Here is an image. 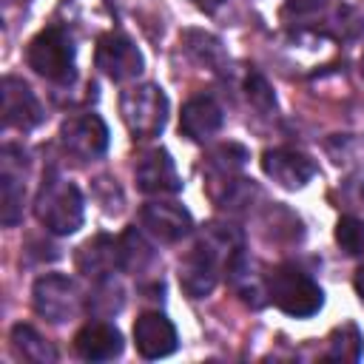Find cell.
I'll return each instance as SVG.
<instances>
[{
  "label": "cell",
  "instance_id": "8992f818",
  "mask_svg": "<svg viewBox=\"0 0 364 364\" xmlns=\"http://www.w3.org/2000/svg\"><path fill=\"white\" fill-rule=\"evenodd\" d=\"M31 301H34V310L54 321V324H63V321H71L80 316L85 299H82V290L77 287L74 279L63 276V273H46L34 282L31 287Z\"/></svg>",
  "mask_w": 364,
  "mask_h": 364
},
{
  "label": "cell",
  "instance_id": "3957f363",
  "mask_svg": "<svg viewBox=\"0 0 364 364\" xmlns=\"http://www.w3.org/2000/svg\"><path fill=\"white\" fill-rule=\"evenodd\" d=\"M267 301L293 318L316 316L324 304L321 287L293 264H279L267 273Z\"/></svg>",
  "mask_w": 364,
  "mask_h": 364
},
{
  "label": "cell",
  "instance_id": "5b68a950",
  "mask_svg": "<svg viewBox=\"0 0 364 364\" xmlns=\"http://www.w3.org/2000/svg\"><path fill=\"white\" fill-rule=\"evenodd\" d=\"M119 114H122V122L128 125V131L136 139H151V136H156L165 128V119H168V97L154 82L131 85L119 97Z\"/></svg>",
  "mask_w": 364,
  "mask_h": 364
},
{
  "label": "cell",
  "instance_id": "ffe728a7",
  "mask_svg": "<svg viewBox=\"0 0 364 364\" xmlns=\"http://www.w3.org/2000/svg\"><path fill=\"white\" fill-rule=\"evenodd\" d=\"M361 333L355 324H341L333 330L330 336V350H327V358L333 361H358L361 355Z\"/></svg>",
  "mask_w": 364,
  "mask_h": 364
},
{
  "label": "cell",
  "instance_id": "cb8c5ba5",
  "mask_svg": "<svg viewBox=\"0 0 364 364\" xmlns=\"http://www.w3.org/2000/svg\"><path fill=\"white\" fill-rule=\"evenodd\" d=\"M353 284H355V293H358V299H364V264L355 270V279H353Z\"/></svg>",
  "mask_w": 364,
  "mask_h": 364
},
{
  "label": "cell",
  "instance_id": "9a60e30c",
  "mask_svg": "<svg viewBox=\"0 0 364 364\" xmlns=\"http://www.w3.org/2000/svg\"><path fill=\"white\" fill-rule=\"evenodd\" d=\"M74 350L85 361H111L122 353V333L108 321H88L77 330Z\"/></svg>",
  "mask_w": 364,
  "mask_h": 364
},
{
  "label": "cell",
  "instance_id": "44dd1931",
  "mask_svg": "<svg viewBox=\"0 0 364 364\" xmlns=\"http://www.w3.org/2000/svg\"><path fill=\"white\" fill-rule=\"evenodd\" d=\"M336 242L347 256H364V219L341 216L336 222Z\"/></svg>",
  "mask_w": 364,
  "mask_h": 364
},
{
  "label": "cell",
  "instance_id": "d4e9b609",
  "mask_svg": "<svg viewBox=\"0 0 364 364\" xmlns=\"http://www.w3.org/2000/svg\"><path fill=\"white\" fill-rule=\"evenodd\" d=\"M6 3H20V6H26L28 0H6Z\"/></svg>",
  "mask_w": 364,
  "mask_h": 364
},
{
  "label": "cell",
  "instance_id": "52a82bcc",
  "mask_svg": "<svg viewBox=\"0 0 364 364\" xmlns=\"http://www.w3.org/2000/svg\"><path fill=\"white\" fill-rule=\"evenodd\" d=\"M60 145L80 162L97 159L108 148V125L100 114H74L60 125Z\"/></svg>",
  "mask_w": 364,
  "mask_h": 364
},
{
  "label": "cell",
  "instance_id": "4fadbf2b",
  "mask_svg": "<svg viewBox=\"0 0 364 364\" xmlns=\"http://www.w3.org/2000/svg\"><path fill=\"white\" fill-rule=\"evenodd\" d=\"M139 219H142L145 233H151L154 239L168 242V245L179 242L182 236H188L191 228H193L191 213L176 202H148L142 208Z\"/></svg>",
  "mask_w": 364,
  "mask_h": 364
},
{
  "label": "cell",
  "instance_id": "7402d4cb",
  "mask_svg": "<svg viewBox=\"0 0 364 364\" xmlns=\"http://www.w3.org/2000/svg\"><path fill=\"white\" fill-rule=\"evenodd\" d=\"M185 43H188V51L196 54L199 63H208V65L222 63V46H219L216 37H210L205 31H188L185 34Z\"/></svg>",
  "mask_w": 364,
  "mask_h": 364
},
{
  "label": "cell",
  "instance_id": "6da1fadb",
  "mask_svg": "<svg viewBox=\"0 0 364 364\" xmlns=\"http://www.w3.org/2000/svg\"><path fill=\"white\" fill-rule=\"evenodd\" d=\"M242 233L233 225L210 222L199 242L188 250V256L179 264V284L188 296L202 299L216 287L219 267L230 264L242 253Z\"/></svg>",
  "mask_w": 364,
  "mask_h": 364
},
{
  "label": "cell",
  "instance_id": "603a6c76",
  "mask_svg": "<svg viewBox=\"0 0 364 364\" xmlns=\"http://www.w3.org/2000/svg\"><path fill=\"white\" fill-rule=\"evenodd\" d=\"M245 91H247V100H250L256 108H262V111H270V108L276 105L273 91H270L267 80H264L259 71H250V74H247V80H245Z\"/></svg>",
  "mask_w": 364,
  "mask_h": 364
},
{
  "label": "cell",
  "instance_id": "7a4b0ae2",
  "mask_svg": "<svg viewBox=\"0 0 364 364\" xmlns=\"http://www.w3.org/2000/svg\"><path fill=\"white\" fill-rule=\"evenodd\" d=\"M34 216L46 230L57 236L74 233L82 225V196L77 185L57 173H48L34 196Z\"/></svg>",
  "mask_w": 364,
  "mask_h": 364
},
{
  "label": "cell",
  "instance_id": "277c9868",
  "mask_svg": "<svg viewBox=\"0 0 364 364\" xmlns=\"http://www.w3.org/2000/svg\"><path fill=\"white\" fill-rule=\"evenodd\" d=\"M26 63L51 82L74 80V43L65 26H48L31 37L26 48Z\"/></svg>",
  "mask_w": 364,
  "mask_h": 364
},
{
  "label": "cell",
  "instance_id": "5bb4252c",
  "mask_svg": "<svg viewBox=\"0 0 364 364\" xmlns=\"http://www.w3.org/2000/svg\"><path fill=\"white\" fill-rule=\"evenodd\" d=\"M262 168H264V173H267L276 185H282V188H287V191L304 188V185L313 179V173H316V165H313L304 154L290 151V148L264 151V154H262Z\"/></svg>",
  "mask_w": 364,
  "mask_h": 364
},
{
  "label": "cell",
  "instance_id": "ba28073f",
  "mask_svg": "<svg viewBox=\"0 0 364 364\" xmlns=\"http://www.w3.org/2000/svg\"><path fill=\"white\" fill-rule=\"evenodd\" d=\"M94 60H97V68L114 82L136 80L145 68V60H142L139 48L134 46V40H128L125 34H117V31H108L97 40Z\"/></svg>",
  "mask_w": 364,
  "mask_h": 364
},
{
  "label": "cell",
  "instance_id": "484cf974",
  "mask_svg": "<svg viewBox=\"0 0 364 364\" xmlns=\"http://www.w3.org/2000/svg\"><path fill=\"white\" fill-rule=\"evenodd\" d=\"M196 3H219V0H196Z\"/></svg>",
  "mask_w": 364,
  "mask_h": 364
},
{
  "label": "cell",
  "instance_id": "7c38bea8",
  "mask_svg": "<svg viewBox=\"0 0 364 364\" xmlns=\"http://www.w3.org/2000/svg\"><path fill=\"white\" fill-rule=\"evenodd\" d=\"M134 176H136V188L142 193H159L162 196V193H176L182 188L176 165H173V159H171V154L165 148L145 151L136 159Z\"/></svg>",
  "mask_w": 364,
  "mask_h": 364
},
{
  "label": "cell",
  "instance_id": "8fae6325",
  "mask_svg": "<svg viewBox=\"0 0 364 364\" xmlns=\"http://www.w3.org/2000/svg\"><path fill=\"white\" fill-rule=\"evenodd\" d=\"M176 341L173 321L159 310H148L134 321V344L142 358H165L176 350Z\"/></svg>",
  "mask_w": 364,
  "mask_h": 364
},
{
  "label": "cell",
  "instance_id": "e0dca14e",
  "mask_svg": "<svg viewBox=\"0 0 364 364\" xmlns=\"http://www.w3.org/2000/svg\"><path fill=\"white\" fill-rule=\"evenodd\" d=\"M222 128V108L210 97H193L179 114V131L188 139H208Z\"/></svg>",
  "mask_w": 364,
  "mask_h": 364
},
{
  "label": "cell",
  "instance_id": "4316f807",
  "mask_svg": "<svg viewBox=\"0 0 364 364\" xmlns=\"http://www.w3.org/2000/svg\"><path fill=\"white\" fill-rule=\"evenodd\" d=\"M361 77H364V57H361Z\"/></svg>",
  "mask_w": 364,
  "mask_h": 364
},
{
  "label": "cell",
  "instance_id": "30bf717a",
  "mask_svg": "<svg viewBox=\"0 0 364 364\" xmlns=\"http://www.w3.org/2000/svg\"><path fill=\"white\" fill-rule=\"evenodd\" d=\"M0 102H3V125L6 128H17V131H28L43 119V108L40 100L34 97V91L20 80V77H3L0 82Z\"/></svg>",
  "mask_w": 364,
  "mask_h": 364
},
{
  "label": "cell",
  "instance_id": "ac0fdd59",
  "mask_svg": "<svg viewBox=\"0 0 364 364\" xmlns=\"http://www.w3.org/2000/svg\"><path fill=\"white\" fill-rule=\"evenodd\" d=\"M11 347L20 358L34 361V364H51L57 358L54 347L28 324H14L11 327Z\"/></svg>",
  "mask_w": 364,
  "mask_h": 364
},
{
  "label": "cell",
  "instance_id": "d6986e66",
  "mask_svg": "<svg viewBox=\"0 0 364 364\" xmlns=\"http://www.w3.org/2000/svg\"><path fill=\"white\" fill-rule=\"evenodd\" d=\"M154 262V250L136 228H128L119 236V267L128 273H145Z\"/></svg>",
  "mask_w": 364,
  "mask_h": 364
},
{
  "label": "cell",
  "instance_id": "2e32d148",
  "mask_svg": "<svg viewBox=\"0 0 364 364\" xmlns=\"http://www.w3.org/2000/svg\"><path fill=\"white\" fill-rule=\"evenodd\" d=\"M74 264L82 276L88 279H105V276H114V270L119 267V239L114 236H94L88 242H82L77 247V256H74Z\"/></svg>",
  "mask_w": 364,
  "mask_h": 364
},
{
  "label": "cell",
  "instance_id": "9c48e42d",
  "mask_svg": "<svg viewBox=\"0 0 364 364\" xmlns=\"http://www.w3.org/2000/svg\"><path fill=\"white\" fill-rule=\"evenodd\" d=\"M23 151L14 145H3L0 151V219L3 225H17L23 216L26 182H23Z\"/></svg>",
  "mask_w": 364,
  "mask_h": 364
}]
</instances>
